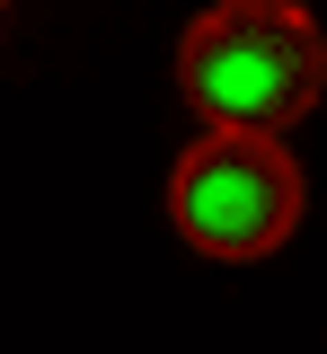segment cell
Wrapping results in <instances>:
<instances>
[{
    "label": "cell",
    "mask_w": 327,
    "mask_h": 354,
    "mask_svg": "<svg viewBox=\"0 0 327 354\" xmlns=\"http://www.w3.org/2000/svg\"><path fill=\"white\" fill-rule=\"evenodd\" d=\"M177 88L204 124L283 133L327 97V36L301 0H212L177 36Z\"/></svg>",
    "instance_id": "6da1fadb"
},
{
    "label": "cell",
    "mask_w": 327,
    "mask_h": 354,
    "mask_svg": "<svg viewBox=\"0 0 327 354\" xmlns=\"http://www.w3.org/2000/svg\"><path fill=\"white\" fill-rule=\"evenodd\" d=\"M168 221L177 239L221 266H257L301 230V169L283 151V133H230L204 124L186 160L168 177Z\"/></svg>",
    "instance_id": "7a4b0ae2"
}]
</instances>
